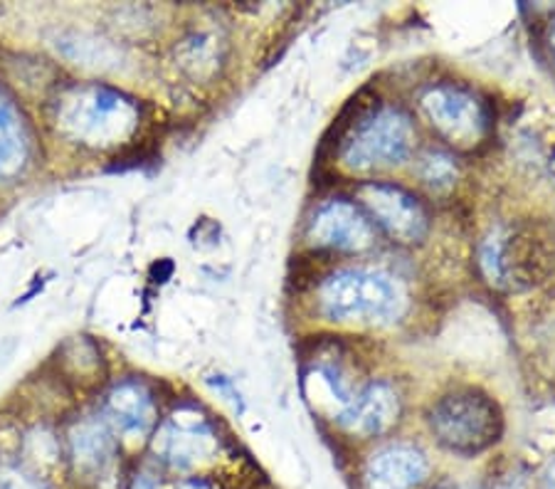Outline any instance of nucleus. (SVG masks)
Segmentation results:
<instances>
[{
    "label": "nucleus",
    "mask_w": 555,
    "mask_h": 489,
    "mask_svg": "<svg viewBox=\"0 0 555 489\" xmlns=\"http://www.w3.org/2000/svg\"><path fill=\"white\" fill-rule=\"evenodd\" d=\"M402 307L400 284L375 270L334 272L319 289V309L331 322L383 324L400 317Z\"/></svg>",
    "instance_id": "2"
},
{
    "label": "nucleus",
    "mask_w": 555,
    "mask_h": 489,
    "mask_svg": "<svg viewBox=\"0 0 555 489\" xmlns=\"http://www.w3.org/2000/svg\"><path fill=\"white\" fill-rule=\"evenodd\" d=\"M60 102L62 129L89 146H109L127 139L139 121L137 104L109 87H77Z\"/></svg>",
    "instance_id": "3"
},
{
    "label": "nucleus",
    "mask_w": 555,
    "mask_h": 489,
    "mask_svg": "<svg viewBox=\"0 0 555 489\" xmlns=\"http://www.w3.org/2000/svg\"><path fill=\"white\" fill-rule=\"evenodd\" d=\"M400 415V398L396 388L385 381L365 386L361 394L353 396L338 415V425L346 433L358 438H373L390 428Z\"/></svg>",
    "instance_id": "9"
},
{
    "label": "nucleus",
    "mask_w": 555,
    "mask_h": 489,
    "mask_svg": "<svg viewBox=\"0 0 555 489\" xmlns=\"http://www.w3.org/2000/svg\"><path fill=\"white\" fill-rule=\"evenodd\" d=\"M212 452V430L201 417H193L191 423H185L183 417L176 415V421L168 423L156 440L158 460L166 467L176 469V473H191L201 462L208 460Z\"/></svg>",
    "instance_id": "10"
},
{
    "label": "nucleus",
    "mask_w": 555,
    "mask_h": 489,
    "mask_svg": "<svg viewBox=\"0 0 555 489\" xmlns=\"http://www.w3.org/2000/svg\"><path fill=\"white\" fill-rule=\"evenodd\" d=\"M496 489H524V482L521 479H506V482L499 485Z\"/></svg>",
    "instance_id": "19"
},
{
    "label": "nucleus",
    "mask_w": 555,
    "mask_h": 489,
    "mask_svg": "<svg viewBox=\"0 0 555 489\" xmlns=\"http://www.w3.org/2000/svg\"><path fill=\"white\" fill-rule=\"evenodd\" d=\"M361 201L378 226L398 243H420L427 235V210L413 193L392 183H363Z\"/></svg>",
    "instance_id": "6"
},
{
    "label": "nucleus",
    "mask_w": 555,
    "mask_h": 489,
    "mask_svg": "<svg viewBox=\"0 0 555 489\" xmlns=\"http://www.w3.org/2000/svg\"><path fill=\"white\" fill-rule=\"evenodd\" d=\"M423 112L429 124L456 146H474L487 131V110L477 94L456 85H435L423 94Z\"/></svg>",
    "instance_id": "5"
},
{
    "label": "nucleus",
    "mask_w": 555,
    "mask_h": 489,
    "mask_svg": "<svg viewBox=\"0 0 555 489\" xmlns=\"http://www.w3.org/2000/svg\"><path fill=\"white\" fill-rule=\"evenodd\" d=\"M72 460L85 479H102L114 462V442L100 425H82L72 440Z\"/></svg>",
    "instance_id": "13"
},
{
    "label": "nucleus",
    "mask_w": 555,
    "mask_h": 489,
    "mask_svg": "<svg viewBox=\"0 0 555 489\" xmlns=\"http://www.w3.org/2000/svg\"><path fill=\"white\" fill-rule=\"evenodd\" d=\"M548 44H551V50H553V55H555V23H553V28L548 33Z\"/></svg>",
    "instance_id": "20"
},
{
    "label": "nucleus",
    "mask_w": 555,
    "mask_h": 489,
    "mask_svg": "<svg viewBox=\"0 0 555 489\" xmlns=\"http://www.w3.org/2000/svg\"><path fill=\"white\" fill-rule=\"evenodd\" d=\"M176 489H215V487L205 477H191V479H183V482Z\"/></svg>",
    "instance_id": "17"
},
{
    "label": "nucleus",
    "mask_w": 555,
    "mask_h": 489,
    "mask_svg": "<svg viewBox=\"0 0 555 489\" xmlns=\"http://www.w3.org/2000/svg\"><path fill=\"white\" fill-rule=\"evenodd\" d=\"M30 133L13 102L0 89V178L11 181L30 164Z\"/></svg>",
    "instance_id": "11"
},
{
    "label": "nucleus",
    "mask_w": 555,
    "mask_h": 489,
    "mask_svg": "<svg viewBox=\"0 0 555 489\" xmlns=\"http://www.w3.org/2000/svg\"><path fill=\"white\" fill-rule=\"evenodd\" d=\"M415 139L413 119L398 106H383L351 131L341 151V164L351 171L398 166L413 154Z\"/></svg>",
    "instance_id": "4"
},
{
    "label": "nucleus",
    "mask_w": 555,
    "mask_h": 489,
    "mask_svg": "<svg viewBox=\"0 0 555 489\" xmlns=\"http://www.w3.org/2000/svg\"><path fill=\"white\" fill-rule=\"evenodd\" d=\"M127 489H164V487H160V479L156 475L139 473V475H133Z\"/></svg>",
    "instance_id": "16"
},
{
    "label": "nucleus",
    "mask_w": 555,
    "mask_h": 489,
    "mask_svg": "<svg viewBox=\"0 0 555 489\" xmlns=\"http://www.w3.org/2000/svg\"><path fill=\"white\" fill-rule=\"evenodd\" d=\"M429 489H456L454 485H437V487H429Z\"/></svg>",
    "instance_id": "21"
},
{
    "label": "nucleus",
    "mask_w": 555,
    "mask_h": 489,
    "mask_svg": "<svg viewBox=\"0 0 555 489\" xmlns=\"http://www.w3.org/2000/svg\"><path fill=\"white\" fill-rule=\"evenodd\" d=\"M420 178H423L425 185L435 191L450 189L456 178L454 158L442 154V151H429V154L420 158Z\"/></svg>",
    "instance_id": "15"
},
{
    "label": "nucleus",
    "mask_w": 555,
    "mask_h": 489,
    "mask_svg": "<svg viewBox=\"0 0 555 489\" xmlns=\"http://www.w3.org/2000/svg\"><path fill=\"white\" fill-rule=\"evenodd\" d=\"M0 489H55L40 469L30 462L11 455H0Z\"/></svg>",
    "instance_id": "14"
},
{
    "label": "nucleus",
    "mask_w": 555,
    "mask_h": 489,
    "mask_svg": "<svg viewBox=\"0 0 555 489\" xmlns=\"http://www.w3.org/2000/svg\"><path fill=\"white\" fill-rule=\"evenodd\" d=\"M427 425L444 450L460 458H477L501 440L504 415L485 390L456 388L435 400L427 413Z\"/></svg>",
    "instance_id": "1"
},
{
    "label": "nucleus",
    "mask_w": 555,
    "mask_h": 489,
    "mask_svg": "<svg viewBox=\"0 0 555 489\" xmlns=\"http://www.w3.org/2000/svg\"><path fill=\"white\" fill-rule=\"evenodd\" d=\"M433 462L413 442H388L365 460L361 489H427Z\"/></svg>",
    "instance_id": "7"
},
{
    "label": "nucleus",
    "mask_w": 555,
    "mask_h": 489,
    "mask_svg": "<svg viewBox=\"0 0 555 489\" xmlns=\"http://www.w3.org/2000/svg\"><path fill=\"white\" fill-rule=\"evenodd\" d=\"M541 489H555V465H551L548 469H545L543 482H541Z\"/></svg>",
    "instance_id": "18"
},
{
    "label": "nucleus",
    "mask_w": 555,
    "mask_h": 489,
    "mask_svg": "<svg viewBox=\"0 0 555 489\" xmlns=\"http://www.w3.org/2000/svg\"><path fill=\"white\" fill-rule=\"evenodd\" d=\"M109 415L127 438H143L154 425V400L141 384H121L109 396Z\"/></svg>",
    "instance_id": "12"
},
{
    "label": "nucleus",
    "mask_w": 555,
    "mask_h": 489,
    "mask_svg": "<svg viewBox=\"0 0 555 489\" xmlns=\"http://www.w3.org/2000/svg\"><path fill=\"white\" fill-rule=\"evenodd\" d=\"M309 243L326 250L361 253L373 245V228L348 201H326L309 222Z\"/></svg>",
    "instance_id": "8"
}]
</instances>
